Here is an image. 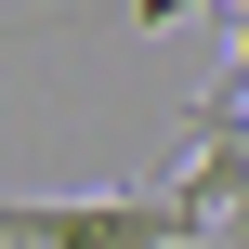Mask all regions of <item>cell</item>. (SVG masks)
I'll return each mask as SVG.
<instances>
[{
    "instance_id": "obj_1",
    "label": "cell",
    "mask_w": 249,
    "mask_h": 249,
    "mask_svg": "<svg viewBox=\"0 0 249 249\" xmlns=\"http://www.w3.org/2000/svg\"><path fill=\"white\" fill-rule=\"evenodd\" d=\"M210 210L184 184H118V197H0V249H197Z\"/></svg>"
},
{
    "instance_id": "obj_2",
    "label": "cell",
    "mask_w": 249,
    "mask_h": 249,
    "mask_svg": "<svg viewBox=\"0 0 249 249\" xmlns=\"http://www.w3.org/2000/svg\"><path fill=\"white\" fill-rule=\"evenodd\" d=\"M184 197L210 210V236L249 249V79H210L197 92V158H184Z\"/></svg>"
},
{
    "instance_id": "obj_3",
    "label": "cell",
    "mask_w": 249,
    "mask_h": 249,
    "mask_svg": "<svg viewBox=\"0 0 249 249\" xmlns=\"http://www.w3.org/2000/svg\"><path fill=\"white\" fill-rule=\"evenodd\" d=\"M184 13H236V0H144V26H184Z\"/></svg>"
},
{
    "instance_id": "obj_4",
    "label": "cell",
    "mask_w": 249,
    "mask_h": 249,
    "mask_svg": "<svg viewBox=\"0 0 249 249\" xmlns=\"http://www.w3.org/2000/svg\"><path fill=\"white\" fill-rule=\"evenodd\" d=\"M223 26H236V66H223V79H249V0H236V13H223Z\"/></svg>"
}]
</instances>
